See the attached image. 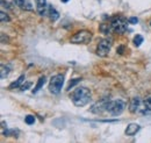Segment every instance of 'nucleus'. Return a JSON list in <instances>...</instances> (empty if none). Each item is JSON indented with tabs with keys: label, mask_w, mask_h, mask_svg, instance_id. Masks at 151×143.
Returning a JSON list of instances; mask_svg holds the SVG:
<instances>
[{
	"label": "nucleus",
	"mask_w": 151,
	"mask_h": 143,
	"mask_svg": "<svg viewBox=\"0 0 151 143\" xmlns=\"http://www.w3.org/2000/svg\"><path fill=\"white\" fill-rule=\"evenodd\" d=\"M71 100L77 107H84L91 101V91L87 87H77L71 94Z\"/></svg>",
	"instance_id": "1"
},
{
	"label": "nucleus",
	"mask_w": 151,
	"mask_h": 143,
	"mask_svg": "<svg viewBox=\"0 0 151 143\" xmlns=\"http://www.w3.org/2000/svg\"><path fill=\"white\" fill-rule=\"evenodd\" d=\"M124 108H126V103L123 100H121V99L108 100L107 101V106H106V112H108L113 116H117V115L123 113Z\"/></svg>",
	"instance_id": "2"
},
{
	"label": "nucleus",
	"mask_w": 151,
	"mask_h": 143,
	"mask_svg": "<svg viewBox=\"0 0 151 143\" xmlns=\"http://www.w3.org/2000/svg\"><path fill=\"white\" fill-rule=\"evenodd\" d=\"M111 26L115 33L117 34H123L127 30V19L121 17V15H116L111 19Z\"/></svg>",
	"instance_id": "3"
},
{
	"label": "nucleus",
	"mask_w": 151,
	"mask_h": 143,
	"mask_svg": "<svg viewBox=\"0 0 151 143\" xmlns=\"http://www.w3.org/2000/svg\"><path fill=\"white\" fill-rule=\"evenodd\" d=\"M64 85V76L63 74H55L51 77L50 82H49V91L52 94H58L62 87Z\"/></svg>",
	"instance_id": "4"
},
{
	"label": "nucleus",
	"mask_w": 151,
	"mask_h": 143,
	"mask_svg": "<svg viewBox=\"0 0 151 143\" xmlns=\"http://www.w3.org/2000/svg\"><path fill=\"white\" fill-rule=\"evenodd\" d=\"M92 33L90 30H80L77 32L75 35L71 37V43L75 44H87L92 40Z\"/></svg>",
	"instance_id": "5"
},
{
	"label": "nucleus",
	"mask_w": 151,
	"mask_h": 143,
	"mask_svg": "<svg viewBox=\"0 0 151 143\" xmlns=\"http://www.w3.org/2000/svg\"><path fill=\"white\" fill-rule=\"evenodd\" d=\"M111 48H112V40L109 38H102L98 47H96V55L100 56V57H106L108 56L109 51H111Z\"/></svg>",
	"instance_id": "6"
},
{
	"label": "nucleus",
	"mask_w": 151,
	"mask_h": 143,
	"mask_svg": "<svg viewBox=\"0 0 151 143\" xmlns=\"http://www.w3.org/2000/svg\"><path fill=\"white\" fill-rule=\"evenodd\" d=\"M107 99H102L100 101H98L91 107V112L94 114H101L102 112H106V106H107Z\"/></svg>",
	"instance_id": "7"
},
{
	"label": "nucleus",
	"mask_w": 151,
	"mask_h": 143,
	"mask_svg": "<svg viewBox=\"0 0 151 143\" xmlns=\"http://www.w3.org/2000/svg\"><path fill=\"white\" fill-rule=\"evenodd\" d=\"M36 1V11L37 13L43 17L48 13V4H47V0H35Z\"/></svg>",
	"instance_id": "8"
},
{
	"label": "nucleus",
	"mask_w": 151,
	"mask_h": 143,
	"mask_svg": "<svg viewBox=\"0 0 151 143\" xmlns=\"http://www.w3.org/2000/svg\"><path fill=\"white\" fill-rule=\"evenodd\" d=\"M13 4L23 11H33V5L29 0H13Z\"/></svg>",
	"instance_id": "9"
},
{
	"label": "nucleus",
	"mask_w": 151,
	"mask_h": 143,
	"mask_svg": "<svg viewBox=\"0 0 151 143\" xmlns=\"http://www.w3.org/2000/svg\"><path fill=\"white\" fill-rule=\"evenodd\" d=\"M139 106H141V99L138 97L132 98V100H130V103H129V110H130V113H134V114L137 113L138 109H139Z\"/></svg>",
	"instance_id": "10"
},
{
	"label": "nucleus",
	"mask_w": 151,
	"mask_h": 143,
	"mask_svg": "<svg viewBox=\"0 0 151 143\" xmlns=\"http://www.w3.org/2000/svg\"><path fill=\"white\" fill-rule=\"evenodd\" d=\"M141 129V126L137 124H129L126 128V135L127 136H134L136 135V133H138Z\"/></svg>",
	"instance_id": "11"
},
{
	"label": "nucleus",
	"mask_w": 151,
	"mask_h": 143,
	"mask_svg": "<svg viewBox=\"0 0 151 143\" xmlns=\"http://www.w3.org/2000/svg\"><path fill=\"white\" fill-rule=\"evenodd\" d=\"M47 14L49 15V19H50L51 21H56V20L59 19V13L56 11V8L52 7L51 5L48 6V13H47Z\"/></svg>",
	"instance_id": "12"
},
{
	"label": "nucleus",
	"mask_w": 151,
	"mask_h": 143,
	"mask_svg": "<svg viewBox=\"0 0 151 143\" xmlns=\"http://www.w3.org/2000/svg\"><path fill=\"white\" fill-rule=\"evenodd\" d=\"M45 82H47V77H45V76L40 77L37 80V83H36V85H35V87H34V90H33V93H37L38 91L43 87V85L45 84Z\"/></svg>",
	"instance_id": "13"
},
{
	"label": "nucleus",
	"mask_w": 151,
	"mask_h": 143,
	"mask_svg": "<svg viewBox=\"0 0 151 143\" xmlns=\"http://www.w3.org/2000/svg\"><path fill=\"white\" fill-rule=\"evenodd\" d=\"M9 71H11V66H9V65L1 64V72H0V77H1V79H5L6 77H8Z\"/></svg>",
	"instance_id": "14"
},
{
	"label": "nucleus",
	"mask_w": 151,
	"mask_h": 143,
	"mask_svg": "<svg viewBox=\"0 0 151 143\" xmlns=\"http://www.w3.org/2000/svg\"><path fill=\"white\" fill-rule=\"evenodd\" d=\"M24 74H22V76H20L19 78L15 80V82H13L11 85H9V90H14L17 89V87H19V86H21V84L23 83V80H24Z\"/></svg>",
	"instance_id": "15"
},
{
	"label": "nucleus",
	"mask_w": 151,
	"mask_h": 143,
	"mask_svg": "<svg viewBox=\"0 0 151 143\" xmlns=\"http://www.w3.org/2000/svg\"><path fill=\"white\" fill-rule=\"evenodd\" d=\"M99 29H100V32H101L102 34H106V35H107V34L111 33L112 26H111V23H109V25H107V23H102V25H100Z\"/></svg>",
	"instance_id": "16"
},
{
	"label": "nucleus",
	"mask_w": 151,
	"mask_h": 143,
	"mask_svg": "<svg viewBox=\"0 0 151 143\" xmlns=\"http://www.w3.org/2000/svg\"><path fill=\"white\" fill-rule=\"evenodd\" d=\"M143 106L145 112H151V95H148L144 101H143Z\"/></svg>",
	"instance_id": "17"
},
{
	"label": "nucleus",
	"mask_w": 151,
	"mask_h": 143,
	"mask_svg": "<svg viewBox=\"0 0 151 143\" xmlns=\"http://www.w3.org/2000/svg\"><path fill=\"white\" fill-rule=\"evenodd\" d=\"M143 41H144L143 36H142V35H136L135 37H134V46H135V47H139V46L143 43Z\"/></svg>",
	"instance_id": "18"
},
{
	"label": "nucleus",
	"mask_w": 151,
	"mask_h": 143,
	"mask_svg": "<svg viewBox=\"0 0 151 143\" xmlns=\"http://www.w3.org/2000/svg\"><path fill=\"white\" fill-rule=\"evenodd\" d=\"M81 80V78H76V79H72L70 83H69V85H68V89H66V91H71V89L75 86V85H77L79 82Z\"/></svg>",
	"instance_id": "19"
},
{
	"label": "nucleus",
	"mask_w": 151,
	"mask_h": 143,
	"mask_svg": "<svg viewBox=\"0 0 151 143\" xmlns=\"http://www.w3.org/2000/svg\"><path fill=\"white\" fill-rule=\"evenodd\" d=\"M24 122L27 125H34L35 124V116L34 115H27L24 118Z\"/></svg>",
	"instance_id": "20"
},
{
	"label": "nucleus",
	"mask_w": 151,
	"mask_h": 143,
	"mask_svg": "<svg viewBox=\"0 0 151 143\" xmlns=\"http://www.w3.org/2000/svg\"><path fill=\"white\" fill-rule=\"evenodd\" d=\"M0 20H1V22H9L11 21V18L8 17V14H6L5 12H0Z\"/></svg>",
	"instance_id": "21"
},
{
	"label": "nucleus",
	"mask_w": 151,
	"mask_h": 143,
	"mask_svg": "<svg viewBox=\"0 0 151 143\" xmlns=\"http://www.w3.org/2000/svg\"><path fill=\"white\" fill-rule=\"evenodd\" d=\"M32 85H33L32 82H27V83H24V84H22V85L20 86V90H21V91H27L28 89H30Z\"/></svg>",
	"instance_id": "22"
},
{
	"label": "nucleus",
	"mask_w": 151,
	"mask_h": 143,
	"mask_svg": "<svg viewBox=\"0 0 151 143\" xmlns=\"http://www.w3.org/2000/svg\"><path fill=\"white\" fill-rule=\"evenodd\" d=\"M128 22L132 23V25H136V23H138V19L135 18V17H132V18L128 19Z\"/></svg>",
	"instance_id": "23"
},
{
	"label": "nucleus",
	"mask_w": 151,
	"mask_h": 143,
	"mask_svg": "<svg viewBox=\"0 0 151 143\" xmlns=\"http://www.w3.org/2000/svg\"><path fill=\"white\" fill-rule=\"evenodd\" d=\"M1 6H2V7H6V8H11L9 4H8L7 1H5V0H1Z\"/></svg>",
	"instance_id": "24"
},
{
	"label": "nucleus",
	"mask_w": 151,
	"mask_h": 143,
	"mask_svg": "<svg viewBox=\"0 0 151 143\" xmlns=\"http://www.w3.org/2000/svg\"><path fill=\"white\" fill-rule=\"evenodd\" d=\"M123 50H124V47H123V46H121V47L117 48V53H119V54H123Z\"/></svg>",
	"instance_id": "25"
},
{
	"label": "nucleus",
	"mask_w": 151,
	"mask_h": 143,
	"mask_svg": "<svg viewBox=\"0 0 151 143\" xmlns=\"http://www.w3.org/2000/svg\"><path fill=\"white\" fill-rule=\"evenodd\" d=\"M60 1H62V2H68L69 0H60Z\"/></svg>",
	"instance_id": "26"
},
{
	"label": "nucleus",
	"mask_w": 151,
	"mask_h": 143,
	"mask_svg": "<svg viewBox=\"0 0 151 143\" xmlns=\"http://www.w3.org/2000/svg\"><path fill=\"white\" fill-rule=\"evenodd\" d=\"M150 26H151V22H150Z\"/></svg>",
	"instance_id": "27"
}]
</instances>
